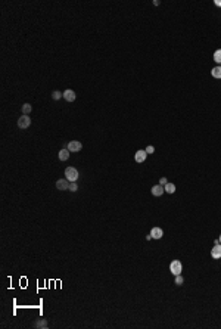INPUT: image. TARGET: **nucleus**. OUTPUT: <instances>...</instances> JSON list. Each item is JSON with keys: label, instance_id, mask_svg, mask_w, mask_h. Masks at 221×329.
<instances>
[{"label": "nucleus", "instance_id": "f257e3e1", "mask_svg": "<svg viewBox=\"0 0 221 329\" xmlns=\"http://www.w3.org/2000/svg\"><path fill=\"white\" fill-rule=\"evenodd\" d=\"M65 177H67V180L69 182V183H72V182H77L78 180V171L74 167H68L67 170H65Z\"/></svg>", "mask_w": 221, "mask_h": 329}, {"label": "nucleus", "instance_id": "f03ea898", "mask_svg": "<svg viewBox=\"0 0 221 329\" xmlns=\"http://www.w3.org/2000/svg\"><path fill=\"white\" fill-rule=\"evenodd\" d=\"M181 270H183L181 261H178V260H174V261H171V264H170V271H171L174 276L181 275Z\"/></svg>", "mask_w": 221, "mask_h": 329}, {"label": "nucleus", "instance_id": "7ed1b4c3", "mask_svg": "<svg viewBox=\"0 0 221 329\" xmlns=\"http://www.w3.org/2000/svg\"><path fill=\"white\" fill-rule=\"evenodd\" d=\"M30 126H31V118H30L28 115H22L19 120H18V127H19V129H22V130L28 129Z\"/></svg>", "mask_w": 221, "mask_h": 329}, {"label": "nucleus", "instance_id": "20e7f679", "mask_svg": "<svg viewBox=\"0 0 221 329\" xmlns=\"http://www.w3.org/2000/svg\"><path fill=\"white\" fill-rule=\"evenodd\" d=\"M81 148H83L81 142H78V140H71V142H69V143L67 145V149L69 151V152H80V151H81Z\"/></svg>", "mask_w": 221, "mask_h": 329}, {"label": "nucleus", "instance_id": "39448f33", "mask_svg": "<svg viewBox=\"0 0 221 329\" xmlns=\"http://www.w3.org/2000/svg\"><path fill=\"white\" fill-rule=\"evenodd\" d=\"M146 158H148V154H146V151H137L134 155V160L136 162H144L146 161Z\"/></svg>", "mask_w": 221, "mask_h": 329}, {"label": "nucleus", "instance_id": "423d86ee", "mask_svg": "<svg viewBox=\"0 0 221 329\" xmlns=\"http://www.w3.org/2000/svg\"><path fill=\"white\" fill-rule=\"evenodd\" d=\"M150 236H152V239H161L164 236V230L161 228H154L150 230Z\"/></svg>", "mask_w": 221, "mask_h": 329}, {"label": "nucleus", "instance_id": "0eeeda50", "mask_svg": "<svg viewBox=\"0 0 221 329\" xmlns=\"http://www.w3.org/2000/svg\"><path fill=\"white\" fill-rule=\"evenodd\" d=\"M56 188H58L59 190H68V188H69V182H68L67 179H59L58 182H56Z\"/></svg>", "mask_w": 221, "mask_h": 329}, {"label": "nucleus", "instance_id": "6e6552de", "mask_svg": "<svg viewBox=\"0 0 221 329\" xmlns=\"http://www.w3.org/2000/svg\"><path fill=\"white\" fill-rule=\"evenodd\" d=\"M211 257H212V258H215V260L221 258V244L214 245V248L211 249Z\"/></svg>", "mask_w": 221, "mask_h": 329}, {"label": "nucleus", "instance_id": "1a4fd4ad", "mask_svg": "<svg viewBox=\"0 0 221 329\" xmlns=\"http://www.w3.org/2000/svg\"><path fill=\"white\" fill-rule=\"evenodd\" d=\"M63 97H65L68 102H74L77 96H75V92H74V90L68 89V90H65V92H63Z\"/></svg>", "mask_w": 221, "mask_h": 329}, {"label": "nucleus", "instance_id": "9d476101", "mask_svg": "<svg viewBox=\"0 0 221 329\" xmlns=\"http://www.w3.org/2000/svg\"><path fill=\"white\" fill-rule=\"evenodd\" d=\"M164 192H165V189H164V186H161V184H155L154 188H152V195H154V196H161Z\"/></svg>", "mask_w": 221, "mask_h": 329}, {"label": "nucleus", "instance_id": "9b49d317", "mask_svg": "<svg viewBox=\"0 0 221 329\" xmlns=\"http://www.w3.org/2000/svg\"><path fill=\"white\" fill-rule=\"evenodd\" d=\"M68 158H69V151H68L67 148H63V149L59 151V160H61V161H67Z\"/></svg>", "mask_w": 221, "mask_h": 329}, {"label": "nucleus", "instance_id": "f8f14e48", "mask_svg": "<svg viewBox=\"0 0 221 329\" xmlns=\"http://www.w3.org/2000/svg\"><path fill=\"white\" fill-rule=\"evenodd\" d=\"M211 75L214 78H221V67H215V68H212V71H211Z\"/></svg>", "mask_w": 221, "mask_h": 329}, {"label": "nucleus", "instance_id": "ddd939ff", "mask_svg": "<svg viewBox=\"0 0 221 329\" xmlns=\"http://www.w3.org/2000/svg\"><path fill=\"white\" fill-rule=\"evenodd\" d=\"M164 189H165V192H168V194H174V192H175V184L167 183L165 186H164Z\"/></svg>", "mask_w": 221, "mask_h": 329}, {"label": "nucleus", "instance_id": "4468645a", "mask_svg": "<svg viewBox=\"0 0 221 329\" xmlns=\"http://www.w3.org/2000/svg\"><path fill=\"white\" fill-rule=\"evenodd\" d=\"M31 109H33V107H31L30 103H24V105H22V112H24V115H28L30 112H31Z\"/></svg>", "mask_w": 221, "mask_h": 329}, {"label": "nucleus", "instance_id": "2eb2a0df", "mask_svg": "<svg viewBox=\"0 0 221 329\" xmlns=\"http://www.w3.org/2000/svg\"><path fill=\"white\" fill-rule=\"evenodd\" d=\"M214 61H215L217 63H221V49L215 50V53H214Z\"/></svg>", "mask_w": 221, "mask_h": 329}, {"label": "nucleus", "instance_id": "dca6fc26", "mask_svg": "<svg viewBox=\"0 0 221 329\" xmlns=\"http://www.w3.org/2000/svg\"><path fill=\"white\" fill-rule=\"evenodd\" d=\"M35 328H47V322H46V319L39 320L37 325H35Z\"/></svg>", "mask_w": 221, "mask_h": 329}, {"label": "nucleus", "instance_id": "f3484780", "mask_svg": "<svg viewBox=\"0 0 221 329\" xmlns=\"http://www.w3.org/2000/svg\"><path fill=\"white\" fill-rule=\"evenodd\" d=\"M63 96V93H61V92H58V90H55V92L52 93V97L55 99V101H58V99H61V97Z\"/></svg>", "mask_w": 221, "mask_h": 329}, {"label": "nucleus", "instance_id": "a211bd4d", "mask_svg": "<svg viewBox=\"0 0 221 329\" xmlns=\"http://www.w3.org/2000/svg\"><path fill=\"white\" fill-rule=\"evenodd\" d=\"M77 189H78V186H77V183H75V182L69 183V188H68V190H69V192H77Z\"/></svg>", "mask_w": 221, "mask_h": 329}, {"label": "nucleus", "instance_id": "6ab92c4d", "mask_svg": "<svg viewBox=\"0 0 221 329\" xmlns=\"http://www.w3.org/2000/svg\"><path fill=\"white\" fill-rule=\"evenodd\" d=\"M183 281H184V279H183L181 275H177V276H175V283H177V285H183Z\"/></svg>", "mask_w": 221, "mask_h": 329}, {"label": "nucleus", "instance_id": "aec40b11", "mask_svg": "<svg viewBox=\"0 0 221 329\" xmlns=\"http://www.w3.org/2000/svg\"><path fill=\"white\" fill-rule=\"evenodd\" d=\"M167 183H168L167 177H161V179H159V184H161V186H165Z\"/></svg>", "mask_w": 221, "mask_h": 329}, {"label": "nucleus", "instance_id": "412c9836", "mask_svg": "<svg viewBox=\"0 0 221 329\" xmlns=\"http://www.w3.org/2000/svg\"><path fill=\"white\" fill-rule=\"evenodd\" d=\"M144 151H146V154H154V152H155V148H154V146H148V148H146Z\"/></svg>", "mask_w": 221, "mask_h": 329}, {"label": "nucleus", "instance_id": "4be33fe9", "mask_svg": "<svg viewBox=\"0 0 221 329\" xmlns=\"http://www.w3.org/2000/svg\"><path fill=\"white\" fill-rule=\"evenodd\" d=\"M215 5H217V6H221V0H215Z\"/></svg>", "mask_w": 221, "mask_h": 329}, {"label": "nucleus", "instance_id": "5701e85b", "mask_svg": "<svg viewBox=\"0 0 221 329\" xmlns=\"http://www.w3.org/2000/svg\"><path fill=\"white\" fill-rule=\"evenodd\" d=\"M218 241H220V244H221V235H220V236H218Z\"/></svg>", "mask_w": 221, "mask_h": 329}]
</instances>
